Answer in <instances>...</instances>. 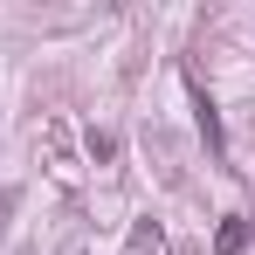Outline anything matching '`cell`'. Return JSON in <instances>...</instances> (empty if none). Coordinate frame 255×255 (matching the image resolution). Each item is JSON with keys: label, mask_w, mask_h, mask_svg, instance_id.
I'll return each instance as SVG.
<instances>
[{"label": "cell", "mask_w": 255, "mask_h": 255, "mask_svg": "<svg viewBox=\"0 0 255 255\" xmlns=\"http://www.w3.org/2000/svg\"><path fill=\"white\" fill-rule=\"evenodd\" d=\"M193 118H200V138H207V152H228V138H221V118H214L207 90H193Z\"/></svg>", "instance_id": "obj_1"}, {"label": "cell", "mask_w": 255, "mask_h": 255, "mask_svg": "<svg viewBox=\"0 0 255 255\" xmlns=\"http://www.w3.org/2000/svg\"><path fill=\"white\" fill-rule=\"evenodd\" d=\"M249 249V221H242V214H228V221H221V235H214V255H242Z\"/></svg>", "instance_id": "obj_2"}]
</instances>
